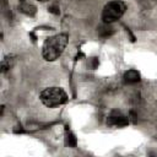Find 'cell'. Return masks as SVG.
<instances>
[{
    "label": "cell",
    "instance_id": "cell-6",
    "mask_svg": "<svg viewBox=\"0 0 157 157\" xmlns=\"http://www.w3.org/2000/svg\"><path fill=\"white\" fill-rule=\"evenodd\" d=\"M124 80L128 83H135V82L140 81V74L136 70H128L124 74Z\"/></svg>",
    "mask_w": 157,
    "mask_h": 157
},
{
    "label": "cell",
    "instance_id": "cell-2",
    "mask_svg": "<svg viewBox=\"0 0 157 157\" xmlns=\"http://www.w3.org/2000/svg\"><path fill=\"white\" fill-rule=\"evenodd\" d=\"M69 97L61 87H47L39 93V101L48 108H55L67 102Z\"/></svg>",
    "mask_w": 157,
    "mask_h": 157
},
{
    "label": "cell",
    "instance_id": "cell-3",
    "mask_svg": "<svg viewBox=\"0 0 157 157\" xmlns=\"http://www.w3.org/2000/svg\"><path fill=\"white\" fill-rule=\"evenodd\" d=\"M126 11V4L121 0H112L107 2L102 10V20L104 23H112L121 18Z\"/></svg>",
    "mask_w": 157,
    "mask_h": 157
},
{
    "label": "cell",
    "instance_id": "cell-7",
    "mask_svg": "<svg viewBox=\"0 0 157 157\" xmlns=\"http://www.w3.org/2000/svg\"><path fill=\"white\" fill-rule=\"evenodd\" d=\"M12 64H13V56L12 55H6L1 61V72H6L7 70H10Z\"/></svg>",
    "mask_w": 157,
    "mask_h": 157
},
{
    "label": "cell",
    "instance_id": "cell-1",
    "mask_svg": "<svg viewBox=\"0 0 157 157\" xmlns=\"http://www.w3.org/2000/svg\"><path fill=\"white\" fill-rule=\"evenodd\" d=\"M69 36L65 33H59L52 37H48L42 47V56L47 61L56 60L64 52L65 47L67 45Z\"/></svg>",
    "mask_w": 157,
    "mask_h": 157
},
{
    "label": "cell",
    "instance_id": "cell-10",
    "mask_svg": "<svg viewBox=\"0 0 157 157\" xmlns=\"http://www.w3.org/2000/svg\"><path fill=\"white\" fill-rule=\"evenodd\" d=\"M21 1H25V0H21ZM38 1H42V2H44V1H48V0H38Z\"/></svg>",
    "mask_w": 157,
    "mask_h": 157
},
{
    "label": "cell",
    "instance_id": "cell-8",
    "mask_svg": "<svg viewBox=\"0 0 157 157\" xmlns=\"http://www.w3.org/2000/svg\"><path fill=\"white\" fill-rule=\"evenodd\" d=\"M66 145H69V146H71V147L76 146V137H75L70 131L66 132Z\"/></svg>",
    "mask_w": 157,
    "mask_h": 157
},
{
    "label": "cell",
    "instance_id": "cell-5",
    "mask_svg": "<svg viewBox=\"0 0 157 157\" xmlns=\"http://www.w3.org/2000/svg\"><path fill=\"white\" fill-rule=\"evenodd\" d=\"M18 9H20V11L21 12H23L25 15H27V16H33L34 13H36V11H37V9H36V6L33 5V4H31V2H28V1H21V4H20V6H18Z\"/></svg>",
    "mask_w": 157,
    "mask_h": 157
},
{
    "label": "cell",
    "instance_id": "cell-4",
    "mask_svg": "<svg viewBox=\"0 0 157 157\" xmlns=\"http://www.w3.org/2000/svg\"><path fill=\"white\" fill-rule=\"evenodd\" d=\"M107 124L112 128H123L129 124V120L125 115H123L120 113H113L112 115L108 117Z\"/></svg>",
    "mask_w": 157,
    "mask_h": 157
},
{
    "label": "cell",
    "instance_id": "cell-9",
    "mask_svg": "<svg viewBox=\"0 0 157 157\" xmlns=\"http://www.w3.org/2000/svg\"><path fill=\"white\" fill-rule=\"evenodd\" d=\"M49 11L53 12V13H59V7L56 5H53V6H49Z\"/></svg>",
    "mask_w": 157,
    "mask_h": 157
}]
</instances>
